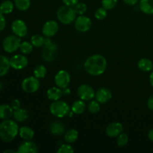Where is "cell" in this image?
I'll use <instances>...</instances> for the list:
<instances>
[{"instance_id": "6da1fadb", "label": "cell", "mask_w": 153, "mask_h": 153, "mask_svg": "<svg viewBox=\"0 0 153 153\" xmlns=\"http://www.w3.org/2000/svg\"><path fill=\"white\" fill-rule=\"evenodd\" d=\"M84 67L85 71L91 76H101L107 68V60L103 55L95 54L85 60Z\"/></svg>"}, {"instance_id": "7a4b0ae2", "label": "cell", "mask_w": 153, "mask_h": 153, "mask_svg": "<svg viewBox=\"0 0 153 153\" xmlns=\"http://www.w3.org/2000/svg\"><path fill=\"white\" fill-rule=\"evenodd\" d=\"M19 126L14 120H4L0 123V139L5 143L13 141L19 134Z\"/></svg>"}, {"instance_id": "3957f363", "label": "cell", "mask_w": 153, "mask_h": 153, "mask_svg": "<svg viewBox=\"0 0 153 153\" xmlns=\"http://www.w3.org/2000/svg\"><path fill=\"white\" fill-rule=\"evenodd\" d=\"M57 18L61 23L64 25H70L72 22H75L76 19V13L74 7L67 5L61 6L57 10Z\"/></svg>"}, {"instance_id": "277c9868", "label": "cell", "mask_w": 153, "mask_h": 153, "mask_svg": "<svg viewBox=\"0 0 153 153\" xmlns=\"http://www.w3.org/2000/svg\"><path fill=\"white\" fill-rule=\"evenodd\" d=\"M71 108L67 102L63 100L53 101L49 106V111L55 117L63 118L68 116Z\"/></svg>"}, {"instance_id": "5b68a950", "label": "cell", "mask_w": 153, "mask_h": 153, "mask_svg": "<svg viewBox=\"0 0 153 153\" xmlns=\"http://www.w3.org/2000/svg\"><path fill=\"white\" fill-rule=\"evenodd\" d=\"M21 43V37L15 34H10L3 40L2 48L4 52L11 54L16 52L19 49Z\"/></svg>"}, {"instance_id": "8992f818", "label": "cell", "mask_w": 153, "mask_h": 153, "mask_svg": "<svg viewBox=\"0 0 153 153\" xmlns=\"http://www.w3.org/2000/svg\"><path fill=\"white\" fill-rule=\"evenodd\" d=\"M40 86V81L35 76H29L22 80L21 83L22 90L26 94H34L37 92Z\"/></svg>"}, {"instance_id": "52a82bcc", "label": "cell", "mask_w": 153, "mask_h": 153, "mask_svg": "<svg viewBox=\"0 0 153 153\" xmlns=\"http://www.w3.org/2000/svg\"><path fill=\"white\" fill-rule=\"evenodd\" d=\"M77 95L80 100L84 101H91L95 98L96 93L91 85L88 84H83L78 88Z\"/></svg>"}, {"instance_id": "ba28073f", "label": "cell", "mask_w": 153, "mask_h": 153, "mask_svg": "<svg viewBox=\"0 0 153 153\" xmlns=\"http://www.w3.org/2000/svg\"><path fill=\"white\" fill-rule=\"evenodd\" d=\"M70 80H71L70 74L69 73V72H67L65 70H59L55 74V78H54L55 85L61 89L67 88L70 85Z\"/></svg>"}, {"instance_id": "9c48e42d", "label": "cell", "mask_w": 153, "mask_h": 153, "mask_svg": "<svg viewBox=\"0 0 153 153\" xmlns=\"http://www.w3.org/2000/svg\"><path fill=\"white\" fill-rule=\"evenodd\" d=\"M75 28L79 32H86L91 29L92 26V21L91 18L85 15H80L76 17L74 22Z\"/></svg>"}, {"instance_id": "30bf717a", "label": "cell", "mask_w": 153, "mask_h": 153, "mask_svg": "<svg viewBox=\"0 0 153 153\" xmlns=\"http://www.w3.org/2000/svg\"><path fill=\"white\" fill-rule=\"evenodd\" d=\"M28 64V60L25 55L22 54L14 55L10 58V65L11 68L16 70H23L27 67Z\"/></svg>"}, {"instance_id": "8fae6325", "label": "cell", "mask_w": 153, "mask_h": 153, "mask_svg": "<svg viewBox=\"0 0 153 153\" xmlns=\"http://www.w3.org/2000/svg\"><path fill=\"white\" fill-rule=\"evenodd\" d=\"M12 32L19 37H24L28 34V27L22 19H17L13 21L11 24Z\"/></svg>"}, {"instance_id": "7c38bea8", "label": "cell", "mask_w": 153, "mask_h": 153, "mask_svg": "<svg viewBox=\"0 0 153 153\" xmlns=\"http://www.w3.org/2000/svg\"><path fill=\"white\" fill-rule=\"evenodd\" d=\"M59 29L58 22L55 20L46 21L42 28V34L46 37H52L57 34Z\"/></svg>"}, {"instance_id": "4fadbf2b", "label": "cell", "mask_w": 153, "mask_h": 153, "mask_svg": "<svg viewBox=\"0 0 153 153\" xmlns=\"http://www.w3.org/2000/svg\"><path fill=\"white\" fill-rule=\"evenodd\" d=\"M123 131V126L119 122L111 123L105 129V133L109 137H117Z\"/></svg>"}, {"instance_id": "5bb4252c", "label": "cell", "mask_w": 153, "mask_h": 153, "mask_svg": "<svg viewBox=\"0 0 153 153\" xmlns=\"http://www.w3.org/2000/svg\"><path fill=\"white\" fill-rule=\"evenodd\" d=\"M57 51H58V46L56 43H52L48 46H44L43 52H42V57L43 60L49 62L53 61L55 58Z\"/></svg>"}, {"instance_id": "9a60e30c", "label": "cell", "mask_w": 153, "mask_h": 153, "mask_svg": "<svg viewBox=\"0 0 153 153\" xmlns=\"http://www.w3.org/2000/svg\"><path fill=\"white\" fill-rule=\"evenodd\" d=\"M112 98V92L107 88H101L96 92L95 99L100 104H105Z\"/></svg>"}, {"instance_id": "2e32d148", "label": "cell", "mask_w": 153, "mask_h": 153, "mask_svg": "<svg viewBox=\"0 0 153 153\" xmlns=\"http://www.w3.org/2000/svg\"><path fill=\"white\" fill-rule=\"evenodd\" d=\"M18 153H37L39 152L37 144L31 140H25L18 147Z\"/></svg>"}, {"instance_id": "e0dca14e", "label": "cell", "mask_w": 153, "mask_h": 153, "mask_svg": "<svg viewBox=\"0 0 153 153\" xmlns=\"http://www.w3.org/2000/svg\"><path fill=\"white\" fill-rule=\"evenodd\" d=\"M49 131L51 134L55 136H61L65 133V126L61 122L58 120L53 121L49 126Z\"/></svg>"}, {"instance_id": "ac0fdd59", "label": "cell", "mask_w": 153, "mask_h": 153, "mask_svg": "<svg viewBox=\"0 0 153 153\" xmlns=\"http://www.w3.org/2000/svg\"><path fill=\"white\" fill-rule=\"evenodd\" d=\"M46 96L47 98L51 101H57V100H61V97L64 96L63 94L62 89H61L58 87H52L46 91Z\"/></svg>"}, {"instance_id": "d6986e66", "label": "cell", "mask_w": 153, "mask_h": 153, "mask_svg": "<svg viewBox=\"0 0 153 153\" xmlns=\"http://www.w3.org/2000/svg\"><path fill=\"white\" fill-rule=\"evenodd\" d=\"M10 68V59L4 55H0V77L6 76Z\"/></svg>"}, {"instance_id": "ffe728a7", "label": "cell", "mask_w": 153, "mask_h": 153, "mask_svg": "<svg viewBox=\"0 0 153 153\" xmlns=\"http://www.w3.org/2000/svg\"><path fill=\"white\" fill-rule=\"evenodd\" d=\"M87 108V105L85 101L82 100H76L72 104L71 110L75 114H82L85 111Z\"/></svg>"}, {"instance_id": "44dd1931", "label": "cell", "mask_w": 153, "mask_h": 153, "mask_svg": "<svg viewBox=\"0 0 153 153\" xmlns=\"http://www.w3.org/2000/svg\"><path fill=\"white\" fill-rule=\"evenodd\" d=\"M13 110L10 105L1 104L0 105V120L10 119L13 117Z\"/></svg>"}, {"instance_id": "7402d4cb", "label": "cell", "mask_w": 153, "mask_h": 153, "mask_svg": "<svg viewBox=\"0 0 153 153\" xmlns=\"http://www.w3.org/2000/svg\"><path fill=\"white\" fill-rule=\"evenodd\" d=\"M13 120L18 123L25 122L28 118V111L25 108H19L13 111Z\"/></svg>"}, {"instance_id": "603a6c76", "label": "cell", "mask_w": 153, "mask_h": 153, "mask_svg": "<svg viewBox=\"0 0 153 153\" xmlns=\"http://www.w3.org/2000/svg\"><path fill=\"white\" fill-rule=\"evenodd\" d=\"M19 135L22 140H31L34 137V131L28 126H22L19 129Z\"/></svg>"}, {"instance_id": "cb8c5ba5", "label": "cell", "mask_w": 153, "mask_h": 153, "mask_svg": "<svg viewBox=\"0 0 153 153\" xmlns=\"http://www.w3.org/2000/svg\"><path fill=\"white\" fill-rule=\"evenodd\" d=\"M139 8L146 14H153V0H140Z\"/></svg>"}, {"instance_id": "d4e9b609", "label": "cell", "mask_w": 153, "mask_h": 153, "mask_svg": "<svg viewBox=\"0 0 153 153\" xmlns=\"http://www.w3.org/2000/svg\"><path fill=\"white\" fill-rule=\"evenodd\" d=\"M137 67L143 72H150L153 70V63L149 58H143L139 60Z\"/></svg>"}, {"instance_id": "484cf974", "label": "cell", "mask_w": 153, "mask_h": 153, "mask_svg": "<svg viewBox=\"0 0 153 153\" xmlns=\"http://www.w3.org/2000/svg\"><path fill=\"white\" fill-rule=\"evenodd\" d=\"M78 137H79V132L75 128H70L64 133V140L68 143H74L75 141H76Z\"/></svg>"}, {"instance_id": "4316f807", "label": "cell", "mask_w": 153, "mask_h": 153, "mask_svg": "<svg viewBox=\"0 0 153 153\" xmlns=\"http://www.w3.org/2000/svg\"><path fill=\"white\" fill-rule=\"evenodd\" d=\"M14 6V3L10 0H4L0 4V10L4 14H9L13 11Z\"/></svg>"}, {"instance_id": "83f0119b", "label": "cell", "mask_w": 153, "mask_h": 153, "mask_svg": "<svg viewBox=\"0 0 153 153\" xmlns=\"http://www.w3.org/2000/svg\"><path fill=\"white\" fill-rule=\"evenodd\" d=\"M46 37L40 35V34H34L31 37V43L34 47L40 48L44 46Z\"/></svg>"}, {"instance_id": "f1b7e54d", "label": "cell", "mask_w": 153, "mask_h": 153, "mask_svg": "<svg viewBox=\"0 0 153 153\" xmlns=\"http://www.w3.org/2000/svg\"><path fill=\"white\" fill-rule=\"evenodd\" d=\"M16 8L20 11H25L31 6V0H13Z\"/></svg>"}, {"instance_id": "f546056e", "label": "cell", "mask_w": 153, "mask_h": 153, "mask_svg": "<svg viewBox=\"0 0 153 153\" xmlns=\"http://www.w3.org/2000/svg\"><path fill=\"white\" fill-rule=\"evenodd\" d=\"M34 76H35L37 79H43L46 76V73H47V70H46V67L43 65H37L36 66L35 68L34 69Z\"/></svg>"}, {"instance_id": "4dcf8cb0", "label": "cell", "mask_w": 153, "mask_h": 153, "mask_svg": "<svg viewBox=\"0 0 153 153\" xmlns=\"http://www.w3.org/2000/svg\"><path fill=\"white\" fill-rule=\"evenodd\" d=\"M33 48H34V46L31 44V43H29L28 41H23L21 43L19 49L20 50L21 53L23 55H28V54L31 53V52L33 51Z\"/></svg>"}, {"instance_id": "1f68e13d", "label": "cell", "mask_w": 153, "mask_h": 153, "mask_svg": "<svg viewBox=\"0 0 153 153\" xmlns=\"http://www.w3.org/2000/svg\"><path fill=\"white\" fill-rule=\"evenodd\" d=\"M88 109L91 114H94L99 113L101 109L100 103L97 100H91L88 105Z\"/></svg>"}, {"instance_id": "d6a6232c", "label": "cell", "mask_w": 153, "mask_h": 153, "mask_svg": "<svg viewBox=\"0 0 153 153\" xmlns=\"http://www.w3.org/2000/svg\"><path fill=\"white\" fill-rule=\"evenodd\" d=\"M128 136L126 133L122 132L117 137V146H120V147H123V146H125L128 143Z\"/></svg>"}, {"instance_id": "836d02e7", "label": "cell", "mask_w": 153, "mask_h": 153, "mask_svg": "<svg viewBox=\"0 0 153 153\" xmlns=\"http://www.w3.org/2000/svg\"><path fill=\"white\" fill-rule=\"evenodd\" d=\"M107 10L103 7H99L95 11V13H94L96 19H97L98 20H102V19H105L107 17Z\"/></svg>"}, {"instance_id": "e575fe53", "label": "cell", "mask_w": 153, "mask_h": 153, "mask_svg": "<svg viewBox=\"0 0 153 153\" xmlns=\"http://www.w3.org/2000/svg\"><path fill=\"white\" fill-rule=\"evenodd\" d=\"M118 0H102V7L105 8L106 10H111L117 4Z\"/></svg>"}, {"instance_id": "d590c367", "label": "cell", "mask_w": 153, "mask_h": 153, "mask_svg": "<svg viewBox=\"0 0 153 153\" xmlns=\"http://www.w3.org/2000/svg\"><path fill=\"white\" fill-rule=\"evenodd\" d=\"M74 152V149H73V146L70 145V143H64V144L61 145V146H59L58 149L57 150L58 153H73Z\"/></svg>"}, {"instance_id": "8d00e7d4", "label": "cell", "mask_w": 153, "mask_h": 153, "mask_svg": "<svg viewBox=\"0 0 153 153\" xmlns=\"http://www.w3.org/2000/svg\"><path fill=\"white\" fill-rule=\"evenodd\" d=\"M74 9L77 14L84 15L85 13V12L87 11V10H88V6H87V4L85 3L79 2L75 6Z\"/></svg>"}, {"instance_id": "74e56055", "label": "cell", "mask_w": 153, "mask_h": 153, "mask_svg": "<svg viewBox=\"0 0 153 153\" xmlns=\"http://www.w3.org/2000/svg\"><path fill=\"white\" fill-rule=\"evenodd\" d=\"M6 27V19L4 14L0 10V32L2 31Z\"/></svg>"}, {"instance_id": "f35d334b", "label": "cell", "mask_w": 153, "mask_h": 153, "mask_svg": "<svg viewBox=\"0 0 153 153\" xmlns=\"http://www.w3.org/2000/svg\"><path fill=\"white\" fill-rule=\"evenodd\" d=\"M10 105L11 106V108H13V110H16V109L19 108L21 106V103L20 101H19L18 99H13L10 103Z\"/></svg>"}, {"instance_id": "ab89813d", "label": "cell", "mask_w": 153, "mask_h": 153, "mask_svg": "<svg viewBox=\"0 0 153 153\" xmlns=\"http://www.w3.org/2000/svg\"><path fill=\"white\" fill-rule=\"evenodd\" d=\"M62 1L65 5L73 7H74L79 2V0H62Z\"/></svg>"}, {"instance_id": "60d3db41", "label": "cell", "mask_w": 153, "mask_h": 153, "mask_svg": "<svg viewBox=\"0 0 153 153\" xmlns=\"http://www.w3.org/2000/svg\"><path fill=\"white\" fill-rule=\"evenodd\" d=\"M147 107L149 110L153 111V94L149 97L147 101Z\"/></svg>"}, {"instance_id": "b9f144b4", "label": "cell", "mask_w": 153, "mask_h": 153, "mask_svg": "<svg viewBox=\"0 0 153 153\" xmlns=\"http://www.w3.org/2000/svg\"><path fill=\"white\" fill-rule=\"evenodd\" d=\"M123 1L128 5H135L138 2L139 0H123Z\"/></svg>"}, {"instance_id": "7bdbcfd3", "label": "cell", "mask_w": 153, "mask_h": 153, "mask_svg": "<svg viewBox=\"0 0 153 153\" xmlns=\"http://www.w3.org/2000/svg\"><path fill=\"white\" fill-rule=\"evenodd\" d=\"M62 91H63V94H64V96L70 95V92H71V91H70V89L68 88V87H67V88H64V89H62Z\"/></svg>"}, {"instance_id": "ee69618b", "label": "cell", "mask_w": 153, "mask_h": 153, "mask_svg": "<svg viewBox=\"0 0 153 153\" xmlns=\"http://www.w3.org/2000/svg\"><path fill=\"white\" fill-rule=\"evenodd\" d=\"M147 136H148V138H149L151 141L153 142V128L149 130V132H148Z\"/></svg>"}, {"instance_id": "f6af8a7d", "label": "cell", "mask_w": 153, "mask_h": 153, "mask_svg": "<svg viewBox=\"0 0 153 153\" xmlns=\"http://www.w3.org/2000/svg\"><path fill=\"white\" fill-rule=\"evenodd\" d=\"M149 82H150L151 86L153 88V70H152V73H151L150 76H149Z\"/></svg>"}, {"instance_id": "bcb514c9", "label": "cell", "mask_w": 153, "mask_h": 153, "mask_svg": "<svg viewBox=\"0 0 153 153\" xmlns=\"http://www.w3.org/2000/svg\"><path fill=\"white\" fill-rule=\"evenodd\" d=\"M4 153H7V152H11V153H15V152H17L14 150H12V149H7V150H4Z\"/></svg>"}, {"instance_id": "7dc6e473", "label": "cell", "mask_w": 153, "mask_h": 153, "mask_svg": "<svg viewBox=\"0 0 153 153\" xmlns=\"http://www.w3.org/2000/svg\"><path fill=\"white\" fill-rule=\"evenodd\" d=\"M2 87H3V85L1 83V82H0V92H1V89H2Z\"/></svg>"}]
</instances>
